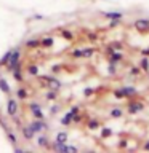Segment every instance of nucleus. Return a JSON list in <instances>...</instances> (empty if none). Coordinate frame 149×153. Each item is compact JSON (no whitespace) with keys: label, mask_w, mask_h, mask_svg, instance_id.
I'll list each match as a JSON object with an SVG mask.
<instances>
[{"label":"nucleus","mask_w":149,"mask_h":153,"mask_svg":"<svg viewBox=\"0 0 149 153\" xmlns=\"http://www.w3.org/2000/svg\"><path fill=\"white\" fill-rule=\"evenodd\" d=\"M14 152H16V153H26V150L21 148V147H16V148H14Z\"/></svg>","instance_id":"obj_41"},{"label":"nucleus","mask_w":149,"mask_h":153,"mask_svg":"<svg viewBox=\"0 0 149 153\" xmlns=\"http://www.w3.org/2000/svg\"><path fill=\"white\" fill-rule=\"evenodd\" d=\"M101 126V123L98 121V120H91V121H88V129H91V131H93V129H98Z\"/></svg>","instance_id":"obj_21"},{"label":"nucleus","mask_w":149,"mask_h":153,"mask_svg":"<svg viewBox=\"0 0 149 153\" xmlns=\"http://www.w3.org/2000/svg\"><path fill=\"white\" fill-rule=\"evenodd\" d=\"M138 67L141 69V72H149V57L147 56H143L138 62Z\"/></svg>","instance_id":"obj_9"},{"label":"nucleus","mask_w":149,"mask_h":153,"mask_svg":"<svg viewBox=\"0 0 149 153\" xmlns=\"http://www.w3.org/2000/svg\"><path fill=\"white\" fill-rule=\"evenodd\" d=\"M0 91H3V93H7V94H10V85H8V81L5 80V78H0Z\"/></svg>","instance_id":"obj_13"},{"label":"nucleus","mask_w":149,"mask_h":153,"mask_svg":"<svg viewBox=\"0 0 149 153\" xmlns=\"http://www.w3.org/2000/svg\"><path fill=\"white\" fill-rule=\"evenodd\" d=\"M108 74H109V75H115V74H117L115 64H109V67H108Z\"/></svg>","instance_id":"obj_30"},{"label":"nucleus","mask_w":149,"mask_h":153,"mask_svg":"<svg viewBox=\"0 0 149 153\" xmlns=\"http://www.w3.org/2000/svg\"><path fill=\"white\" fill-rule=\"evenodd\" d=\"M11 72H13V78L14 80H16V81H23V72H21V69H19V65L16 67V69H13Z\"/></svg>","instance_id":"obj_14"},{"label":"nucleus","mask_w":149,"mask_h":153,"mask_svg":"<svg viewBox=\"0 0 149 153\" xmlns=\"http://www.w3.org/2000/svg\"><path fill=\"white\" fill-rule=\"evenodd\" d=\"M16 94H18L19 99H24V97H26V91H24V88H19V89L16 91Z\"/></svg>","instance_id":"obj_32"},{"label":"nucleus","mask_w":149,"mask_h":153,"mask_svg":"<svg viewBox=\"0 0 149 153\" xmlns=\"http://www.w3.org/2000/svg\"><path fill=\"white\" fill-rule=\"evenodd\" d=\"M18 112V102L14 99H8L7 102V113L10 115V117H14Z\"/></svg>","instance_id":"obj_5"},{"label":"nucleus","mask_w":149,"mask_h":153,"mask_svg":"<svg viewBox=\"0 0 149 153\" xmlns=\"http://www.w3.org/2000/svg\"><path fill=\"white\" fill-rule=\"evenodd\" d=\"M47 97L53 100V99H56V94H55V93H48V94H47Z\"/></svg>","instance_id":"obj_40"},{"label":"nucleus","mask_w":149,"mask_h":153,"mask_svg":"<svg viewBox=\"0 0 149 153\" xmlns=\"http://www.w3.org/2000/svg\"><path fill=\"white\" fill-rule=\"evenodd\" d=\"M120 24V19H111V22H109V27H117Z\"/></svg>","instance_id":"obj_33"},{"label":"nucleus","mask_w":149,"mask_h":153,"mask_svg":"<svg viewBox=\"0 0 149 153\" xmlns=\"http://www.w3.org/2000/svg\"><path fill=\"white\" fill-rule=\"evenodd\" d=\"M109 46H111V48H114L115 51H119V50H122V48H123V45H122L120 42H112Z\"/></svg>","instance_id":"obj_27"},{"label":"nucleus","mask_w":149,"mask_h":153,"mask_svg":"<svg viewBox=\"0 0 149 153\" xmlns=\"http://www.w3.org/2000/svg\"><path fill=\"white\" fill-rule=\"evenodd\" d=\"M88 40H90V42H96V40H98V35H96V33H93V32H90V33H88Z\"/></svg>","instance_id":"obj_35"},{"label":"nucleus","mask_w":149,"mask_h":153,"mask_svg":"<svg viewBox=\"0 0 149 153\" xmlns=\"http://www.w3.org/2000/svg\"><path fill=\"white\" fill-rule=\"evenodd\" d=\"M122 93H123V97H127V99H132V97H135L136 96V88L135 86H122Z\"/></svg>","instance_id":"obj_6"},{"label":"nucleus","mask_w":149,"mask_h":153,"mask_svg":"<svg viewBox=\"0 0 149 153\" xmlns=\"http://www.w3.org/2000/svg\"><path fill=\"white\" fill-rule=\"evenodd\" d=\"M122 115H123L122 108H112V110H111V117H112V118H120Z\"/></svg>","instance_id":"obj_19"},{"label":"nucleus","mask_w":149,"mask_h":153,"mask_svg":"<svg viewBox=\"0 0 149 153\" xmlns=\"http://www.w3.org/2000/svg\"><path fill=\"white\" fill-rule=\"evenodd\" d=\"M143 148H144V150H146V152H149V140H146V143H144V145H143Z\"/></svg>","instance_id":"obj_43"},{"label":"nucleus","mask_w":149,"mask_h":153,"mask_svg":"<svg viewBox=\"0 0 149 153\" xmlns=\"http://www.w3.org/2000/svg\"><path fill=\"white\" fill-rule=\"evenodd\" d=\"M95 93V88H87L85 91H84V96H87V97H88V96H91Z\"/></svg>","instance_id":"obj_34"},{"label":"nucleus","mask_w":149,"mask_h":153,"mask_svg":"<svg viewBox=\"0 0 149 153\" xmlns=\"http://www.w3.org/2000/svg\"><path fill=\"white\" fill-rule=\"evenodd\" d=\"M114 96H115L117 99H125V97H123V93H122V89H120V88L114 89Z\"/></svg>","instance_id":"obj_31"},{"label":"nucleus","mask_w":149,"mask_h":153,"mask_svg":"<svg viewBox=\"0 0 149 153\" xmlns=\"http://www.w3.org/2000/svg\"><path fill=\"white\" fill-rule=\"evenodd\" d=\"M11 51H13V50H8V51L3 54V57L0 59V67H2V65H7V64H8V61H10V56H11Z\"/></svg>","instance_id":"obj_16"},{"label":"nucleus","mask_w":149,"mask_h":153,"mask_svg":"<svg viewBox=\"0 0 149 153\" xmlns=\"http://www.w3.org/2000/svg\"><path fill=\"white\" fill-rule=\"evenodd\" d=\"M27 72H29V75H38V67L35 65V64H32V65H29L27 67Z\"/></svg>","instance_id":"obj_20"},{"label":"nucleus","mask_w":149,"mask_h":153,"mask_svg":"<svg viewBox=\"0 0 149 153\" xmlns=\"http://www.w3.org/2000/svg\"><path fill=\"white\" fill-rule=\"evenodd\" d=\"M72 56L74 57H82V50H74L72 51Z\"/></svg>","instance_id":"obj_37"},{"label":"nucleus","mask_w":149,"mask_h":153,"mask_svg":"<svg viewBox=\"0 0 149 153\" xmlns=\"http://www.w3.org/2000/svg\"><path fill=\"white\" fill-rule=\"evenodd\" d=\"M95 54V48H84L82 50V57H91Z\"/></svg>","instance_id":"obj_17"},{"label":"nucleus","mask_w":149,"mask_h":153,"mask_svg":"<svg viewBox=\"0 0 149 153\" xmlns=\"http://www.w3.org/2000/svg\"><path fill=\"white\" fill-rule=\"evenodd\" d=\"M48 88L53 89V91H58V89L61 88V81H59V80H56V78H53V76H51L50 81H48Z\"/></svg>","instance_id":"obj_11"},{"label":"nucleus","mask_w":149,"mask_h":153,"mask_svg":"<svg viewBox=\"0 0 149 153\" xmlns=\"http://www.w3.org/2000/svg\"><path fill=\"white\" fill-rule=\"evenodd\" d=\"M133 26L139 33H147L149 32V19H136L133 22Z\"/></svg>","instance_id":"obj_3"},{"label":"nucleus","mask_w":149,"mask_h":153,"mask_svg":"<svg viewBox=\"0 0 149 153\" xmlns=\"http://www.w3.org/2000/svg\"><path fill=\"white\" fill-rule=\"evenodd\" d=\"M38 145H40V147H47L48 145V139L45 136H40V137H38Z\"/></svg>","instance_id":"obj_28"},{"label":"nucleus","mask_w":149,"mask_h":153,"mask_svg":"<svg viewBox=\"0 0 149 153\" xmlns=\"http://www.w3.org/2000/svg\"><path fill=\"white\" fill-rule=\"evenodd\" d=\"M29 128H31L34 132H40L42 129H47L48 126H47L45 121H32L31 124H29Z\"/></svg>","instance_id":"obj_7"},{"label":"nucleus","mask_w":149,"mask_h":153,"mask_svg":"<svg viewBox=\"0 0 149 153\" xmlns=\"http://www.w3.org/2000/svg\"><path fill=\"white\" fill-rule=\"evenodd\" d=\"M34 134H35V132H34L29 126H23V137L26 139V140H32Z\"/></svg>","instance_id":"obj_10"},{"label":"nucleus","mask_w":149,"mask_h":153,"mask_svg":"<svg viewBox=\"0 0 149 153\" xmlns=\"http://www.w3.org/2000/svg\"><path fill=\"white\" fill-rule=\"evenodd\" d=\"M120 61H123V54L119 51H114L112 54H109V64H119Z\"/></svg>","instance_id":"obj_8"},{"label":"nucleus","mask_w":149,"mask_h":153,"mask_svg":"<svg viewBox=\"0 0 149 153\" xmlns=\"http://www.w3.org/2000/svg\"><path fill=\"white\" fill-rule=\"evenodd\" d=\"M61 37L66 38V40H72V38H74V33H72L71 30H62L61 32Z\"/></svg>","instance_id":"obj_23"},{"label":"nucleus","mask_w":149,"mask_h":153,"mask_svg":"<svg viewBox=\"0 0 149 153\" xmlns=\"http://www.w3.org/2000/svg\"><path fill=\"white\" fill-rule=\"evenodd\" d=\"M130 75H133V76L141 75V69H139V67H132V69H130Z\"/></svg>","instance_id":"obj_26"},{"label":"nucleus","mask_w":149,"mask_h":153,"mask_svg":"<svg viewBox=\"0 0 149 153\" xmlns=\"http://www.w3.org/2000/svg\"><path fill=\"white\" fill-rule=\"evenodd\" d=\"M139 53H141V56H147V57H149V46L144 48V50H141Z\"/></svg>","instance_id":"obj_39"},{"label":"nucleus","mask_w":149,"mask_h":153,"mask_svg":"<svg viewBox=\"0 0 149 153\" xmlns=\"http://www.w3.org/2000/svg\"><path fill=\"white\" fill-rule=\"evenodd\" d=\"M79 112H80V108L77 107V105H75V107H72V108L69 110V112L66 113V117L61 120V123L64 124V126H67V124H71V123H72V118H74V115H77Z\"/></svg>","instance_id":"obj_4"},{"label":"nucleus","mask_w":149,"mask_h":153,"mask_svg":"<svg viewBox=\"0 0 149 153\" xmlns=\"http://www.w3.org/2000/svg\"><path fill=\"white\" fill-rule=\"evenodd\" d=\"M38 45H40V42L35 40V38H32V40H27V42H26V46H27V48H37Z\"/></svg>","instance_id":"obj_22"},{"label":"nucleus","mask_w":149,"mask_h":153,"mask_svg":"<svg viewBox=\"0 0 149 153\" xmlns=\"http://www.w3.org/2000/svg\"><path fill=\"white\" fill-rule=\"evenodd\" d=\"M19 56H21V50H19V48H14V50L11 51V56H10L8 64H7V67L10 70L16 69V67L19 65Z\"/></svg>","instance_id":"obj_1"},{"label":"nucleus","mask_w":149,"mask_h":153,"mask_svg":"<svg viewBox=\"0 0 149 153\" xmlns=\"http://www.w3.org/2000/svg\"><path fill=\"white\" fill-rule=\"evenodd\" d=\"M66 152H77V147H72V145H67V150Z\"/></svg>","instance_id":"obj_42"},{"label":"nucleus","mask_w":149,"mask_h":153,"mask_svg":"<svg viewBox=\"0 0 149 153\" xmlns=\"http://www.w3.org/2000/svg\"><path fill=\"white\" fill-rule=\"evenodd\" d=\"M103 16L108 19H122L123 14L120 11H109V13H103Z\"/></svg>","instance_id":"obj_12"},{"label":"nucleus","mask_w":149,"mask_h":153,"mask_svg":"<svg viewBox=\"0 0 149 153\" xmlns=\"http://www.w3.org/2000/svg\"><path fill=\"white\" fill-rule=\"evenodd\" d=\"M143 108H144V104L139 102V100H130L128 105H127V112L130 115H136V113L141 112Z\"/></svg>","instance_id":"obj_2"},{"label":"nucleus","mask_w":149,"mask_h":153,"mask_svg":"<svg viewBox=\"0 0 149 153\" xmlns=\"http://www.w3.org/2000/svg\"><path fill=\"white\" fill-rule=\"evenodd\" d=\"M40 45H42L43 48H50V46L53 45V38H51V37H47V38H43V40L40 42Z\"/></svg>","instance_id":"obj_18"},{"label":"nucleus","mask_w":149,"mask_h":153,"mask_svg":"<svg viewBox=\"0 0 149 153\" xmlns=\"http://www.w3.org/2000/svg\"><path fill=\"white\" fill-rule=\"evenodd\" d=\"M32 115H34L35 118H38V120H43V112L40 110V107L35 108V110H32Z\"/></svg>","instance_id":"obj_25"},{"label":"nucleus","mask_w":149,"mask_h":153,"mask_svg":"<svg viewBox=\"0 0 149 153\" xmlns=\"http://www.w3.org/2000/svg\"><path fill=\"white\" fill-rule=\"evenodd\" d=\"M127 145H128V140H127V139H122V140L119 142V148H125Z\"/></svg>","instance_id":"obj_36"},{"label":"nucleus","mask_w":149,"mask_h":153,"mask_svg":"<svg viewBox=\"0 0 149 153\" xmlns=\"http://www.w3.org/2000/svg\"><path fill=\"white\" fill-rule=\"evenodd\" d=\"M7 136H8V139H10V142H11L13 145H16V136H14L11 131H7Z\"/></svg>","instance_id":"obj_29"},{"label":"nucleus","mask_w":149,"mask_h":153,"mask_svg":"<svg viewBox=\"0 0 149 153\" xmlns=\"http://www.w3.org/2000/svg\"><path fill=\"white\" fill-rule=\"evenodd\" d=\"M112 136V131H111L109 128H103V131H101V139H106V137H111Z\"/></svg>","instance_id":"obj_24"},{"label":"nucleus","mask_w":149,"mask_h":153,"mask_svg":"<svg viewBox=\"0 0 149 153\" xmlns=\"http://www.w3.org/2000/svg\"><path fill=\"white\" fill-rule=\"evenodd\" d=\"M55 142L66 143V142H67V134H66V132H58V134H56V139H55Z\"/></svg>","instance_id":"obj_15"},{"label":"nucleus","mask_w":149,"mask_h":153,"mask_svg":"<svg viewBox=\"0 0 149 153\" xmlns=\"http://www.w3.org/2000/svg\"><path fill=\"white\" fill-rule=\"evenodd\" d=\"M58 110H59V105H53V107L50 108V113H51V115H55Z\"/></svg>","instance_id":"obj_38"}]
</instances>
